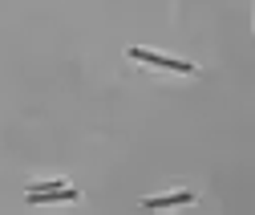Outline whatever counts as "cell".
Segmentation results:
<instances>
[{
  "label": "cell",
  "instance_id": "3",
  "mask_svg": "<svg viewBox=\"0 0 255 215\" xmlns=\"http://www.w3.org/2000/svg\"><path fill=\"white\" fill-rule=\"evenodd\" d=\"M186 203H195V191H178V195H162V199H142V207H186Z\"/></svg>",
  "mask_w": 255,
  "mask_h": 215
},
{
  "label": "cell",
  "instance_id": "1",
  "mask_svg": "<svg viewBox=\"0 0 255 215\" xmlns=\"http://www.w3.org/2000/svg\"><path fill=\"white\" fill-rule=\"evenodd\" d=\"M130 57L134 61H146V65H154V69H170V73H195V65L190 61H178V57H162V53H146V49H130Z\"/></svg>",
  "mask_w": 255,
  "mask_h": 215
},
{
  "label": "cell",
  "instance_id": "2",
  "mask_svg": "<svg viewBox=\"0 0 255 215\" xmlns=\"http://www.w3.org/2000/svg\"><path fill=\"white\" fill-rule=\"evenodd\" d=\"M24 199L33 203V207H45V203H77L81 191L77 187H49V191H28Z\"/></svg>",
  "mask_w": 255,
  "mask_h": 215
}]
</instances>
